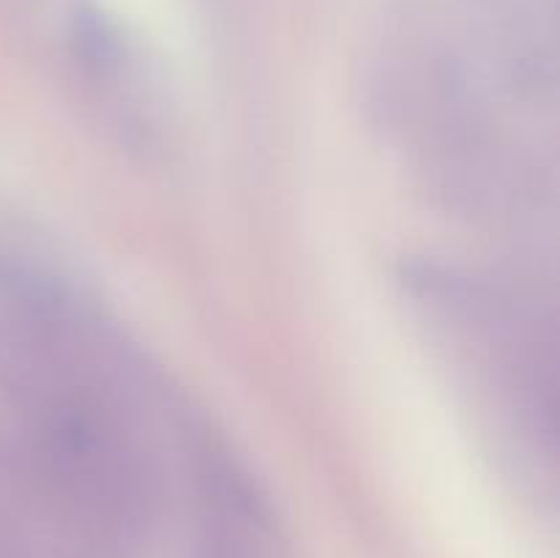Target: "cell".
<instances>
[{
    "label": "cell",
    "mask_w": 560,
    "mask_h": 558,
    "mask_svg": "<svg viewBox=\"0 0 560 558\" xmlns=\"http://www.w3.org/2000/svg\"><path fill=\"white\" fill-rule=\"evenodd\" d=\"M159 507L0 414V558H140Z\"/></svg>",
    "instance_id": "cell-1"
}]
</instances>
